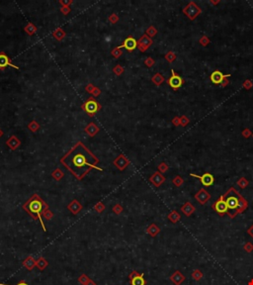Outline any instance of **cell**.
I'll return each instance as SVG.
<instances>
[{
	"instance_id": "9f6ffc18",
	"label": "cell",
	"mask_w": 253,
	"mask_h": 285,
	"mask_svg": "<svg viewBox=\"0 0 253 285\" xmlns=\"http://www.w3.org/2000/svg\"><path fill=\"white\" fill-rule=\"evenodd\" d=\"M100 94H101V90L99 89V87H96V86H95L94 90H93V92H92V95L94 96V97H97V96H99Z\"/></svg>"
},
{
	"instance_id": "e575fe53",
	"label": "cell",
	"mask_w": 253,
	"mask_h": 285,
	"mask_svg": "<svg viewBox=\"0 0 253 285\" xmlns=\"http://www.w3.org/2000/svg\"><path fill=\"white\" fill-rule=\"evenodd\" d=\"M111 55H112V56L115 57V59H119V57L123 55V51H122V49L120 48V47L115 48L114 50H112V52H111Z\"/></svg>"
},
{
	"instance_id": "6125c7cd",
	"label": "cell",
	"mask_w": 253,
	"mask_h": 285,
	"mask_svg": "<svg viewBox=\"0 0 253 285\" xmlns=\"http://www.w3.org/2000/svg\"><path fill=\"white\" fill-rule=\"evenodd\" d=\"M86 285H97V284H96V282H95V281H93L92 279H90L89 281H88V283H87Z\"/></svg>"
},
{
	"instance_id": "484cf974",
	"label": "cell",
	"mask_w": 253,
	"mask_h": 285,
	"mask_svg": "<svg viewBox=\"0 0 253 285\" xmlns=\"http://www.w3.org/2000/svg\"><path fill=\"white\" fill-rule=\"evenodd\" d=\"M48 265V261L46 260L45 257L41 256V257H39L38 260H37L36 266L38 267V268H39L40 270H44V269H46Z\"/></svg>"
},
{
	"instance_id": "52a82bcc",
	"label": "cell",
	"mask_w": 253,
	"mask_h": 285,
	"mask_svg": "<svg viewBox=\"0 0 253 285\" xmlns=\"http://www.w3.org/2000/svg\"><path fill=\"white\" fill-rule=\"evenodd\" d=\"M212 208L216 210L217 213H219L220 216H224L225 213L228 212V205L225 203V200L223 196H220V197L217 200V201L212 205Z\"/></svg>"
},
{
	"instance_id": "f5cc1de1",
	"label": "cell",
	"mask_w": 253,
	"mask_h": 285,
	"mask_svg": "<svg viewBox=\"0 0 253 285\" xmlns=\"http://www.w3.org/2000/svg\"><path fill=\"white\" fill-rule=\"evenodd\" d=\"M70 11H71V8H70V7H61V8H60V12L63 13V15L69 14Z\"/></svg>"
},
{
	"instance_id": "836d02e7",
	"label": "cell",
	"mask_w": 253,
	"mask_h": 285,
	"mask_svg": "<svg viewBox=\"0 0 253 285\" xmlns=\"http://www.w3.org/2000/svg\"><path fill=\"white\" fill-rule=\"evenodd\" d=\"M172 182H173V184H174L176 187H180L182 184L184 183V179H183V178H182L180 175H176V176L172 179Z\"/></svg>"
},
{
	"instance_id": "ffe728a7",
	"label": "cell",
	"mask_w": 253,
	"mask_h": 285,
	"mask_svg": "<svg viewBox=\"0 0 253 285\" xmlns=\"http://www.w3.org/2000/svg\"><path fill=\"white\" fill-rule=\"evenodd\" d=\"M36 262H37V260H35L34 256H29L28 257H26L25 260H23V262H22V265H23L26 269H28V270L31 271V270H33L35 268V266H36Z\"/></svg>"
},
{
	"instance_id": "ab89813d",
	"label": "cell",
	"mask_w": 253,
	"mask_h": 285,
	"mask_svg": "<svg viewBox=\"0 0 253 285\" xmlns=\"http://www.w3.org/2000/svg\"><path fill=\"white\" fill-rule=\"evenodd\" d=\"M105 208H106V207H105V205H104L103 202H98V203H97V204L95 205V206H94V210H95L97 213L100 214V213H102V212H103V211L105 210Z\"/></svg>"
},
{
	"instance_id": "b9f144b4",
	"label": "cell",
	"mask_w": 253,
	"mask_h": 285,
	"mask_svg": "<svg viewBox=\"0 0 253 285\" xmlns=\"http://www.w3.org/2000/svg\"><path fill=\"white\" fill-rule=\"evenodd\" d=\"M123 210H124V208H123V206L122 205H120V204H116L115 206H113V208H112V211L116 214V215H120L122 212H123Z\"/></svg>"
},
{
	"instance_id": "d6a6232c",
	"label": "cell",
	"mask_w": 253,
	"mask_h": 285,
	"mask_svg": "<svg viewBox=\"0 0 253 285\" xmlns=\"http://www.w3.org/2000/svg\"><path fill=\"white\" fill-rule=\"evenodd\" d=\"M248 184H249V181H248L245 177H240L237 180V185L240 187V188H242V189H244L245 187H247Z\"/></svg>"
},
{
	"instance_id": "5bb4252c",
	"label": "cell",
	"mask_w": 253,
	"mask_h": 285,
	"mask_svg": "<svg viewBox=\"0 0 253 285\" xmlns=\"http://www.w3.org/2000/svg\"><path fill=\"white\" fill-rule=\"evenodd\" d=\"M113 163L115 164V166H116L119 170H125V169L127 168V166L130 164V160L126 158V155L120 154V155H118V158L114 160Z\"/></svg>"
},
{
	"instance_id": "bcb514c9",
	"label": "cell",
	"mask_w": 253,
	"mask_h": 285,
	"mask_svg": "<svg viewBox=\"0 0 253 285\" xmlns=\"http://www.w3.org/2000/svg\"><path fill=\"white\" fill-rule=\"evenodd\" d=\"M243 248L246 252H253V244L250 243V242H247V243L244 244Z\"/></svg>"
},
{
	"instance_id": "5b68a950",
	"label": "cell",
	"mask_w": 253,
	"mask_h": 285,
	"mask_svg": "<svg viewBox=\"0 0 253 285\" xmlns=\"http://www.w3.org/2000/svg\"><path fill=\"white\" fill-rule=\"evenodd\" d=\"M81 108L89 116H93L101 109V105L94 99V98L90 97L82 104Z\"/></svg>"
},
{
	"instance_id": "7dc6e473",
	"label": "cell",
	"mask_w": 253,
	"mask_h": 285,
	"mask_svg": "<svg viewBox=\"0 0 253 285\" xmlns=\"http://www.w3.org/2000/svg\"><path fill=\"white\" fill-rule=\"evenodd\" d=\"M154 64H155V61H154V60L152 59V57H146V59L144 60V64L148 66V68H151V66H153L154 65Z\"/></svg>"
},
{
	"instance_id": "03108f58",
	"label": "cell",
	"mask_w": 253,
	"mask_h": 285,
	"mask_svg": "<svg viewBox=\"0 0 253 285\" xmlns=\"http://www.w3.org/2000/svg\"><path fill=\"white\" fill-rule=\"evenodd\" d=\"M252 137H253V134H252Z\"/></svg>"
},
{
	"instance_id": "7c38bea8",
	"label": "cell",
	"mask_w": 253,
	"mask_h": 285,
	"mask_svg": "<svg viewBox=\"0 0 253 285\" xmlns=\"http://www.w3.org/2000/svg\"><path fill=\"white\" fill-rule=\"evenodd\" d=\"M152 45V40L151 38H149L148 35H144L141 36L140 39L139 40V42H137V47H139V50L140 52H145Z\"/></svg>"
},
{
	"instance_id": "816d5d0a",
	"label": "cell",
	"mask_w": 253,
	"mask_h": 285,
	"mask_svg": "<svg viewBox=\"0 0 253 285\" xmlns=\"http://www.w3.org/2000/svg\"><path fill=\"white\" fill-rule=\"evenodd\" d=\"M59 3L63 5V7H69L70 4L72 3V0H59Z\"/></svg>"
},
{
	"instance_id": "277c9868",
	"label": "cell",
	"mask_w": 253,
	"mask_h": 285,
	"mask_svg": "<svg viewBox=\"0 0 253 285\" xmlns=\"http://www.w3.org/2000/svg\"><path fill=\"white\" fill-rule=\"evenodd\" d=\"M182 11H183L184 14L187 16L191 21H194L202 13V9L194 1H190V3H188L187 5L183 8Z\"/></svg>"
},
{
	"instance_id": "f1b7e54d",
	"label": "cell",
	"mask_w": 253,
	"mask_h": 285,
	"mask_svg": "<svg viewBox=\"0 0 253 285\" xmlns=\"http://www.w3.org/2000/svg\"><path fill=\"white\" fill-rule=\"evenodd\" d=\"M52 176L54 177L56 181H59L60 179H63V177L64 176V173H63V171L61 170L59 167H57V168H56L55 170L52 172Z\"/></svg>"
},
{
	"instance_id": "8d00e7d4",
	"label": "cell",
	"mask_w": 253,
	"mask_h": 285,
	"mask_svg": "<svg viewBox=\"0 0 253 285\" xmlns=\"http://www.w3.org/2000/svg\"><path fill=\"white\" fill-rule=\"evenodd\" d=\"M156 34H157V30H156V28H154L153 26L148 27V30H146V35H148L149 38L154 37V36L156 35Z\"/></svg>"
},
{
	"instance_id": "680465c9",
	"label": "cell",
	"mask_w": 253,
	"mask_h": 285,
	"mask_svg": "<svg viewBox=\"0 0 253 285\" xmlns=\"http://www.w3.org/2000/svg\"><path fill=\"white\" fill-rule=\"evenodd\" d=\"M0 285H8V284H2V283H0ZM16 285H29V284H28L27 282H26L25 280H21V281H19Z\"/></svg>"
},
{
	"instance_id": "8992f818",
	"label": "cell",
	"mask_w": 253,
	"mask_h": 285,
	"mask_svg": "<svg viewBox=\"0 0 253 285\" xmlns=\"http://www.w3.org/2000/svg\"><path fill=\"white\" fill-rule=\"evenodd\" d=\"M171 73H172V75L169 77V79H168L167 82H168V84H169L170 87L173 89V90H177V89H179L182 85H183L184 80H183V78L180 76V75H178L175 72L174 69L171 70Z\"/></svg>"
},
{
	"instance_id": "8fae6325",
	"label": "cell",
	"mask_w": 253,
	"mask_h": 285,
	"mask_svg": "<svg viewBox=\"0 0 253 285\" xmlns=\"http://www.w3.org/2000/svg\"><path fill=\"white\" fill-rule=\"evenodd\" d=\"M190 175L193 176V177L199 178V179L201 180L202 184H203L204 186H211V185L214 184L215 178H214V176H213V174H211L210 172L204 173L203 175H198V174H195V173H191Z\"/></svg>"
},
{
	"instance_id": "7a4b0ae2",
	"label": "cell",
	"mask_w": 253,
	"mask_h": 285,
	"mask_svg": "<svg viewBox=\"0 0 253 285\" xmlns=\"http://www.w3.org/2000/svg\"><path fill=\"white\" fill-rule=\"evenodd\" d=\"M23 209L33 218L34 220H39L42 225L43 230L45 232L47 231L46 226L44 224V221L42 219V216H43V211L45 210V209H48V205L44 201L38 194H34L32 197L23 205Z\"/></svg>"
},
{
	"instance_id": "94428289",
	"label": "cell",
	"mask_w": 253,
	"mask_h": 285,
	"mask_svg": "<svg viewBox=\"0 0 253 285\" xmlns=\"http://www.w3.org/2000/svg\"><path fill=\"white\" fill-rule=\"evenodd\" d=\"M220 2V0H217V1H214V0H211V1H210V3L212 4V5H217V4H219Z\"/></svg>"
},
{
	"instance_id": "74e56055",
	"label": "cell",
	"mask_w": 253,
	"mask_h": 285,
	"mask_svg": "<svg viewBox=\"0 0 253 285\" xmlns=\"http://www.w3.org/2000/svg\"><path fill=\"white\" fill-rule=\"evenodd\" d=\"M90 280V278L88 277V276L86 275V274H81L80 276L78 277V282L80 283L81 285H86L87 283H88V281Z\"/></svg>"
},
{
	"instance_id": "60d3db41",
	"label": "cell",
	"mask_w": 253,
	"mask_h": 285,
	"mask_svg": "<svg viewBox=\"0 0 253 285\" xmlns=\"http://www.w3.org/2000/svg\"><path fill=\"white\" fill-rule=\"evenodd\" d=\"M168 168H169V166H168V164L166 162H160L158 166V171L160 173H164L168 170Z\"/></svg>"
},
{
	"instance_id": "4316f807",
	"label": "cell",
	"mask_w": 253,
	"mask_h": 285,
	"mask_svg": "<svg viewBox=\"0 0 253 285\" xmlns=\"http://www.w3.org/2000/svg\"><path fill=\"white\" fill-rule=\"evenodd\" d=\"M52 37L56 39L57 41H61L65 37V32L61 28H57L52 32Z\"/></svg>"
},
{
	"instance_id": "e7e4bbea",
	"label": "cell",
	"mask_w": 253,
	"mask_h": 285,
	"mask_svg": "<svg viewBox=\"0 0 253 285\" xmlns=\"http://www.w3.org/2000/svg\"><path fill=\"white\" fill-rule=\"evenodd\" d=\"M2 136H3V132H2L1 129H0V138H1Z\"/></svg>"
},
{
	"instance_id": "3957f363",
	"label": "cell",
	"mask_w": 253,
	"mask_h": 285,
	"mask_svg": "<svg viewBox=\"0 0 253 285\" xmlns=\"http://www.w3.org/2000/svg\"><path fill=\"white\" fill-rule=\"evenodd\" d=\"M232 194H233V195H232V192H230L229 189L223 195V197H224V200H225V203H226V205H228V210H232V212H230V213H228V217H229L230 215H232V214L235 210H236V208H237V206H238V196H237L238 192L233 188V187H232Z\"/></svg>"
},
{
	"instance_id": "ee69618b",
	"label": "cell",
	"mask_w": 253,
	"mask_h": 285,
	"mask_svg": "<svg viewBox=\"0 0 253 285\" xmlns=\"http://www.w3.org/2000/svg\"><path fill=\"white\" fill-rule=\"evenodd\" d=\"M189 122H190V119L187 117V116L183 115L180 117V126H182V127L187 126V125L189 124Z\"/></svg>"
},
{
	"instance_id": "11a10c76",
	"label": "cell",
	"mask_w": 253,
	"mask_h": 285,
	"mask_svg": "<svg viewBox=\"0 0 253 285\" xmlns=\"http://www.w3.org/2000/svg\"><path fill=\"white\" fill-rule=\"evenodd\" d=\"M172 124L174 125V126L178 127L180 126V117H174L172 119Z\"/></svg>"
},
{
	"instance_id": "30bf717a",
	"label": "cell",
	"mask_w": 253,
	"mask_h": 285,
	"mask_svg": "<svg viewBox=\"0 0 253 285\" xmlns=\"http://www.w3.org/2000/svg\"><path fill=\"white\" fill-rule=\"evenodd\" d=\"M7 66H11L13 68L19 69V66L15 65L14 64H12V61L10 60V57H8L5 53L1 52L0 53V70H4Z\"/></svg>"
},
{
	"instance_id": "6da1fadb",
	"label": "cell",
	"mask_w": 253,
	"mask_h": 285,
	"mask_svg": "<svg viewBox=\"0 0 253 285\" xmlns=\"http://www.w3.org/2000/svg\"><path fill=\"white\" fill-rule=\"evenodd\" d=\"M60 162L78 180L83 179L92 168L103 170L97 166L99 159L81 142H78L67 154H65L60 158Z\"/></svg>"
},
{
	"instance_id": "f35d334b",
	"label": "cell",
	"mask_w": 253,
	"mask_h": 285,
	"mask_svg": "<svg viewBox=\"0 0 253 285\" xmlns=\"http://www.w3.org/2000/svg\"><path fill=\"white\" fill-rule=\"evenodd\" d=\"M43 216L46 220L50 221V220H52V218L54 217V213L48 210V209H45V210L43 211Z\"/></svg>"
},
{
	"instance_id": "db71d44e",
	"label": "cell",
	"mask_w": 253,
	"mask_h": 285,
	"mask_svg": "<svg viewBox=\"0 0 253 285\" xmlns=\"http://www.w3.org/2000/svg\"><path fill=\"white\" fill-rule=\"evenodd\" d=\"M94 88H95V86L93 85L92 83H89V84H87V85H86L85 90H86L88 93H90V94H92V92H93V90H94Z\"/></svg>"
},
{
	"instance_id": "ba28073f",
	"label": "cell",
	"mask_w": 253,
	"mask_h": 285,
	"mask_svg": "<svg viewBox=\"0 0 253 285\" xmlns=\"http://www.w3.org/2000/svg\"><path fill=\"white\" fill-rule=\"evenodd\" d=\"M128 280L131 285H145L146 281L144 277V273H139L136 270H132L128 274Z\"/></svg>"
},
{
	"instance_id": "9c48e42d",
	"label": "cell",
	"mask_w": 253,
	"mask_h": 285,
	"mask_svg": "<svg viewBox=\"0 0 253 285\" xmlns=\"http://www.w3.org/2000/svg\"><path fill=\"white\" fill-rule=\"evenodd\" d=\"M237 196H238V206H237V208H236V210H235L232 215L229 216V218L230 219H233V218L236 216V215H238V214H241L242 212H244L247 209V207H248V201L243 197V196H241L240 194H237Z\"/></svg>"
},
{
	"instance_id": "4fadbf2b",
	"label": "cell",
	"mask_w": 253,
	"mask_h": 285,
	"mask_svg": "<svg viewBox=\"0 0 253 285\" xmlns=\"http://www.w3.org/2000/svg\"><path fill=\"white\" fill-rule=\"evenodd\" d=\"M120 48H125L126 50L128 51V52H134L136 49L137 48V41L134 38V37H132V36H130V37H128L125 41H124V43L121 45V46H119Z\"/></svg>"
},
{
	"instance_id": "f546056e",
	"label": "cell",
	"mask_w": 253,
	"mask_h": 285,
	"mask_svg": "<svg viewBox=\"0 0 253 285\" xmlns=\"http://www.w3.org/2000/svg\"><path fill=\"white\" fill-rule=\"evenodd\" d=\"M24 30H25V32L27 33L29 36H32V35H34L35 33L37 32L38 28H37V27L35 26L33 23H29V24L24 28Z\"/></svg>"
},
{
	"instance_id": "d590c367",
	"label": "cell",
	"mask_w": 253,
	"mask_h": 285,
	"mask_svg": "<svg viewBox=\"0 0 253 285\" xmlns=\"http://www.w3.org/2000/svg\"><path fill=\"white\" fill-rule=\"evenodd\" d=\"M165 60L168 61V62H173L175 60H176V53L174 52H168L166 55H165Z\"/></svg>"
},
{
	"instance_id": "7bdbcfd3",
	"label": "cell",
	"mask_w": 253,
	"mask_h": 285,
	"mask_svg": "<svg viewBox=\"0 0 253 285\" xmlns=\"http://www.w3.org/2000/svg\"><path fill=\"white\" fill-rule=\"evenodd\" d=\"M210 42H211L210 39H209V37H207V36H203V37H201L199 40V43L201 44L203 47L208 46V45L210 44Z\"/></svg>"
},
{
	"instance_id": "be15d7a7",
	"label": "cell",
	"mask_w": 253,
	"mask_h": 285,
	"mask_svg": "<svg viewBox=\"0 0 253 285\" xmlns=\"http://www.w3.org/2000/svg\"><path fill=\"white\" fill-rule=\"evenodd\" d=\"M247 285H253V279H251L250 281H248Z\"/></svg>"
},
{
	"instance_id": "c3c4849f",
	"label": "cell",
	"mask_w": 253,
	"mask_h": 285,
	"mask_svg": "<svg viewBox=\"0 0 253 285\" xmlns=\"http://www.w3.org/2000/svg\"><path fill=\"white\" fill-rule=\"evenodd\" d=\"M242 86L246 89V90H249V89L253 86V83H252V81H251V79H246L245 81L243 82V84H242Z\"/></svg>"
},
{
	"instance_id": "7402d4cb",
	"label": "cell",
	"mask_w": 253,
	"mask_h": 285,
	"mask_svg": "<svg viewBox=\"0 0 253 285\" xmlns=\"http://www.w3.org/2000/svg\"><path fill=\"white\" fill-rule=\"evenodd\" d=\"M195 210H196V209H195V206L191 202H186V203L183 204V206L181 207L182 213L187 217H190L191 215H192V214L195 212Z\"/></svg>"
},
{
	"instance_id": "681fc988",
	"label": "cell",
	"mask_w": 253,
	"mask_h": 285,
	"mask_svg": "<svg viewBox=\"0 0 253 285\" xmlns=\"http://www.w3.org/2000/svg\"><path fill=\"white\" fill-rule=\"evenodd\" d=\"M241 135L244 138H245V139H248V138H250L252 136V133H251V131L249 130V129H244V130L242 131V133H241Z\"/></svg>"
},
{
	"instance_id": "d4e9b609",
	"label": "cell",
	"mask_w": 253,
	"mask_h": 285,
	"mask_svg": "<svg viewBox=\"0 0 253 285\" xmlns=\"http://www.w3.org/2000/svg\"><path fill=\"white\" fill-rule=\"evenodd\" d=\"M167 218H168V220H169L171 223H173V224H176L177 222L180 221L181 216H180V214L177 212L176 210H173V211H171L169 214H168Z\"/></svg>"
},
{
	"instance_id": "ac0fdd59",
	"label": "cell",
	"mask_w": 253,
	"mask_h": 285,
	"mask_svg": "<svg viewBox=\"0 0 253 285\" xmlns=\"http://www.w3.org/2000/svg\"><path fill=\"white\" fill-rule=\"evenodd\" d=\"M67 209L73 214V215H77V214L81 211L82 205L80 204V202H79L78 200L73 199L72 201L67 205Z\"/></svg>"
},
{
	"instance_id": "83f0119b",
	"label": "cell",
	"mask_w": 253,
	"mask_h": 285,
	"mask_svg": "<svg viewBox=\"0 0 253 285\" xmlns=\"http://www.w3.org/2000/svg\"><path fill=\"white\" fill-rule=\"evenodd\" d=\"M151 80H152V82L155 84V85H157V86H159V85H161V84L163 83V81H164V76L161 74V73H155L153 76H152V78H151Z\"/></svg>"
},
{
	"instance_id": "f907efd6",
	"label": "cell",
	"mask_w": 253,
	"mask_h": 285,
	"mask_svg": "<svg viewBox=\"0 0 253 285\" xmlns=\"http://www.w3.org/2000/svg\"><path fill=\"white\" fill-rule=\"evenodd\" d=\"M111 23L112 24H116L117 22L119 21V16L117 15V14H112L110 17H109V19H108Z\"/></svg>"
},
{
	"instance_id": "44dd1931",
	"label": "cell",
	"mask_w": 253,
	"mask_h": 285,
	"mask_svg": "<svg viewBox=\"0 0 253 285\" xmlns=\"http://www.w3.org/2000/svg\"><path fill=\"white\" fill-rule=\"evenodd\" d=\"M6 145L9 146L12 150H15L21 146V142H20V140H18V138H17L16 136L13 135L6 141Z\"/></svg>"
},
{
	"instance_id": "f6af8a7d",
	"label": "cell",
	"mask_w": 253,
	"mask_h": 285,
	"mask_svg": "<svg viewBox=\"0 0 253 285\" xmlns=\"http://www.w3.org/2000/svg\"><path fill=\"white\" fill-rule=\"evenodd\" d=\"M124 71H125V69H124V68L123 66H121L120 64H118V65H116L115 68H113V72L116 74V75H121Z\"/></svg>"
},
{
	"instance_id": "e0dca14e",
	"label": "cell",
	"mask_w": 253,
	"mask_h": 285,
	"mask_svg": "<svg viewBox=\"0 0 253 285\" xmlns=\"http://www.w3.org/2000/svg\"><path fill=\"white\" fill-rule=\"evenodd\" d=\"M149 181L151 182L155 187H159L164 181H165V177H164L159 171H156L149 177Z\"/></svg>"
},
{
	"instance_id": "cb8c5ba5",
	"label": "cell",
	"mask_w": 253,
	"mask_h": 285,
	"mask_svg": "<svg viewBox=\"0 0 253 285\" xmlns=\"http://www.w3.org/2000/svg\"><path fill=\"white\" fill-rule=\"evenodd\" d=\"M146 233H148L150 237H156V236L160 233V228L155 225V224H151L148 227V229H146Z\"/></svg>"
},
{
	"instance_id": "1f68e13d",
	"label": "cell",
	"mask_w": 253,
	"mask_h": 285,
	"mask_svg": "<svg viewBox=\"0 0 253 285\" xmlns=\"http://www.w3.org/2000/svg\"><path fill=\"white\" fill-rule=\"evenodd\" d=\"M28 128L30 129L31 131H32L33 133H36L39 129H40V124L37 122V121H35V120H33L32 122H30V124L28 125Z\"/></svg>"
},
{
	"instance_id": "6f0895ef",
	"label": "cell",
	"mask_w": 253,
	"mask_h": 285,
	"mask_svg": "<svg viewBox=\"0 0 253 285\" xmlns=\"http://www.w3.org/2000/svg\"><path fill=\"white\" fill-rule=\"evenodd\" d=\"M229 83V80L228 79H226V78H224L223 81H221V83H220V85H221V87H225Z\"/></svg>"
},
{
	"instance_id": "603a6c76",
	"label": "cell",
	"mask_w": 253,
	"mask_h": 285,
	"mask_svg": "<svg viewBox=\"0 0 253 285\" xmlns=\"http://www.w3.org/2000/svg\"><path fill=\"white\" fill-rule=\"evenodd\" d=\"M99 130H100L99 127L97 126L95 123L91 122V123H89V124L87 125V127L85 128V130H84V131H85V133L88 134V135H89L90 137H94L96 134L99 132Z\"/></svg>"
},
{
	"instance_id": "9a60e30c",
	"label": "cell",
	"mask_w": 253,
	"mask_h": 285,
	"mask_svg": "<svg viewBox=\"0 0 253 285\" xmlns=\"http://www.w3.org/2000/svg\"><path fill=\"white\" fill-rule=\"evenodd\" d=\"M195 199H196L200 204L205 205L209 200L211 199V195L206 189L201 188L196 194H195Z\"/></svg>"
},
{
	"instance_id": "2e32d148",
	"label": "cell",
	"mask_w": 253,
	"mask_h": 285,
	"mask_svg": "<svg viewBox=\"0 0 253 285\" xmlns=\"http://www.w3.org/2000/svg\"><path fill=\"white\" fill-rule=\"evenodd\" d=\"M230 77V74H224L221 72L220 70L219 69H216L214 72L211 74V81L215 84H220L221 81L224 79V78H228Z\"/></svg>"
},
{
	"instance_id": "4dcf8cb0",
	"label": "cell",
	"mask_w": 253,
	"mask_h": 285,
	"mask_svg": "<svg viewBox=\"0 0 253 285\" xmlns=\"http://www.w3.org/2000/svg\"><path fill=\"white\" fill-rule=\"evenodd\" d=\"M191 276H192V278L195 280V281H200V280L203 278L204 274L200 269H194Z\"/></svg>"
},
{
	"instance_id": "91938a15",
	"label": "cell",
	"mask_w": 253,
	"mask_h": 285,
	"mask_svg": "<svg viewBox=\"0 0 253 285\" xmlns=\"http://www.w3.org/2000/svg\"><path fill=\"white\" fill-rule=\"evenodd\" d=\"M247 234L249 235L251 238H253V225H252V226L250 227L249 229L247 230Z\"/></svg>"
},
{
	"instance_id": "d6986e66",
	"label": "cell",
	"mask_w": 253,
	"mask_h": 285,
	"mask_svg": "<svg viewBox=\"0 0 253 285\" xmlns=\"http://www.w3.org/2000/svg\"><path fill=\"white\" fill-rule=\"evenodd\" d=\"M170 280H171V282L174 283L175 285H181L186 280V277L179 270H176L175 272L170 276Z\"/></svg>"
}]
</instances>
